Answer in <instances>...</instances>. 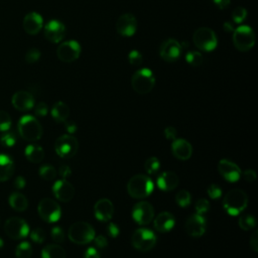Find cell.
Wrapping results in <instances>:
<instances>
[{"mask_svg": "<svg viewBox=\"0 0 258 258\" xmlns=\"http://www.w3.org/2000/svg\"><path fill=\"white\" fill-rule=\"evenodd\" d=\"M40 56H41V54L37 49H36V48L30 49L26 54V62L31 65L35 64L40 59Z\"/></svg>", "mask_w": 258, "mask_h": 258, "instance_id": "b9f144b4", "label": "cell"}, {"mask_svg": "<svg viewBox=\"0 0 258 258\" xmlns=\"http://www.w3.org/2000/svg\"><path fill=\"white\" fill-rule=\"evenodd\" d=\"M37 211L40 218L48 223L58 222L62 215L60 205L55 200L49 198L42 199L39 202Z\"/></svg>", "mask_w": 258, "mask_h": 258, "instance_id": "30bf717a", "label": "cell"}, {"mask_svg": "<svg viewBox=\"0 0 258 258\" xmlns=\"http://www.w3.org/2000/svg\"><path fill=\"white\" fill-rule=\"evenodd\" d=\"M180 179L174 172H163L157 178V185L163 192H172L179 185Z\"/></svg>", "mask_w": 258, "mask_h": 258, "instance_id": "cb8c5ba5", "label": "cell"}, {"mask_svg": "<svg viewBox=\"0 0 258 258\" xmlns=\"http://www.w3.org/2000/svg\"><path fill=\"white\" fill-rule=\"evenodd\" d=\"M53 193L57 200L67 203L71 201L75 196V187L66 180L57 181L53 185Z\"/></svg>", "mask_w": 258, "mask_h": 258, "instance_id": "d6986e66", "label": "cell"}, {"mask_svg": "<svg viewBox=\"0 0 258 258\" xmlns=\"http://www.w3.org/2000/svg\"><path fill=\"white\" fill-rule=\"evenodd\" d=\"M256 225V220L252 215H242L239 218V227L244 231L252 230Z\"/></svg>", "mask_w": 258, "mask_h": 258, "instance_id": "d590c367", "label": "cell"}, {"mask_svg": "<svg viewBox=\"0 0 258 258\" xmlns=\"http://www.w3.org/2000/svg\"><path fill=\"white\" fill-rule=\"evenodd\" d=\"M132 218L138 225H148L154 218V209L148 202H138L132 209Z\"/></svg>", "mask_w": 258, "mask_h": 258, "instance_id": "4fadbf2b", "label": "cell"}, {"mask_svg": "<svg viewBox=\"0 0 258 258\" xmlns=\"http://www.w3.org/2000/svg\"><path fill=\"white\" fill-rule=\"evenodd\" d=\"M84 258H100V254L96 248L90 247L86 250L84 254Z\"/></svg>", "mask_w": 258, "mask_h": 258, "instance_id": "f5cc1de1", "label": "cell"}, {"mask_svg": "<svg viewBox=\"0 0 258 258\" xmlns=\"http://www.w3.org/2000/svg\"><path fill=\"white\" fill-rule=\"evenodd\" d=\"M68 237L75 244L85 245L93 241L95 230L87 222H76L68 231Z\"/></svg>", "mask_w": 258, "mask_h": 258, "instance_id": "5b68a950", "label": "cell"}, {"mask_svg": "<svg viewBox=\"0 0 258 258\" xmlns=\"http://www.w3.org/2000/svg\"><path fill=\"white\" fill-rule=\"evenodd\" d=\"M116 31L124 37H130L137 31V20L132 13H124L116 21Z\"/></svg>", "mask_w": 258, "mask_h": 258, "instance_id": "9a60e30c", "label": "cell"}, {"mask_svg": "<svg viewBox=\"0 0 258 258\" xmlns=\"http://www.w3.org/2000/svg\"><path fill=\"white\" fill-rule=\"evenodd\" d=\"M249 244H250V248L254 252H258V232L256 230H254L252 233Z\"/></svg>", "mask_w": 258, "mask_h": 258, "instance_id": "681fc988", "label": "cell"}, {"mask_svg": "<svg viewBox=\"0 0 258 258\" xmlns=\"http://www.w3.org/2000/svg\"><path fill=\"white\" fill-rule=\"evenodd\" d=\"M219 174L229 183H236L240 180L242 173L240 168L229 159H221L218 163Z\"/></svg>", "mask_w": 258, "mask_h": 258, "instance_id": "2e32d148", "label": "cell"}, {"mask_svg": "<svg viewBox=\"0 0 258 258\" xmlns=\"http://www.w3.org/2000/svg\"><path fill=\"white\" fill-rule=\"evenodd\" d=\"M52 239L57 243H62L65 241V233L61 227H54L51 232Z\"/></svg>", "mask_w": 258, "mask_h": 258, "instance_id": "f6af8a7d", "label": "cell"}, {"mask_svg": "<svg viewBox=\"0 0 258 258\" xmlns=\"http://www.w3.org/2000/svg\"><path fill=\"white\" fill-rule=\"evenodd\" d=\"M193 42L196 48L203 52H213L218 45V38L213 30L199 28L193 35Z\"/></svg>", "mask_w": 258, "mask_h": 258, "instance_id": "52a82bcc", "label": "cell"}, {"mask_svg": "<svg viewBox=\"0 0 258 258\" xmlns=\"http://www.w3.org/2000/svg\"><path fill=\"white\" fill-rule=\"evenodd\" d=\"M185 61L192 67H200L203 64V56L197 51H189L185 54Z\"/></svg>", "mask_w": 258, "mask_h": 258, "instance_id": "836d02e7", "label": "cell"}, {"mask_svg": "<svg viewBox=\"0 0 258 258\" xmlns=\"http://www.w3.org/2000/svg\"><path fill=\"white\" fill-rule=\"evenodd\" d=\"M154 184L151 179L146 175H136L127 184V192L133 199L142 200L151 195Z\"/></svg>", "mask_w": 258, "mask_h": 258, "instance_id": "6da1fadb", "label": "cell"}, {"mask_svg": "<svg viewBox=\"0 0 258 258\" xmlns=\"http://www.w3.org/2000/svg\"><path fill=\"white\" fill-rule=\"evenodd\" d=\"M11 127L10 115L5 111H0V131H7Z\"/></svg>", "mask_w": 258, "mask_h": 258, "instance_id": "f35d334b", "label": "cell"}, {"mask_svg": "<svg viewBox=\"0 0 258 258\" xmlns=\"http://www.w3.org/2000/svg\"><path fill=\"white\" fill-rule=\"evenodd\" d=\"M128 62L132 66H140L144 62L143 55L140 54L138 51L133 50L128 54Z\"/></svg>", "mask_w": 258, "mask_h": 258, "instance_id": "ee69618b", "label": "cell"}, {"mask_svg": "<svg viewBox=\"0 0 258 258\" xmlns=\"http://www.w3.org/2000/svg\"><path fill=\"white\" fill-rule=\"evenodd\" d=\"M145 169L147 174L149 175H155L160 169V161L157 157L151 156L148 157L145 163Z\"/></svg>", "mask_w": 258, "mask_h": 258, "instance_id": "d6a6232c", "label": "cell"}, {"mask_svg": "<svg viewBox=\"0 0 258 258\" xmlns=\"http://www.w3.org/2000/svg\"><path fill=\"white\" fill-rule=\"evenodd\" d=\"M223 29H224V31H225L226 33H233V31L235 30V28H234L233 22H230V21L224 23Z\"/></svg>", "mask_w": 258, "mask_h": 258, "instance_id": "680465c9", "label": "cell"}, {"mask_svg": "<svg viewBox=\"0 0 258 258\" xmlns=\"http://www.w3.org/2000/svg\"><path fill=\"white\" fill-rule=\"evenodd\" d=\"M11 103L18 111H30L35 107V98L28 91H18L12 96Z\"/></svg>", "mask_w": 258, "mask_h": 258, "instance_id": "ffe728a7", "label": "cell"}, {"mask_svg": "<svg viewBox=\"0 0 258 258\" xmlns=\"http://www.w3.org/2000/svg\"><path fill=\"white\" fill-rule=\"evenodd\" d=\"M9 205L17 212H23L29 207V201L25 195L20 193H13L9 197Z\"/></svg>", "mask_w": 258, "mask_h": 258, "instance_id": "83f0119b", "label": "cell"}, {"mask_svg": "<svg viewBox=\"0 0 258 258\" xmlns=\"http://www.w3.org/2000/svg\"><path fill=\"white\" fill-rule=\"evenodd\" d=\"M215 6L221 10L228 8L231 4V0H213Z\"/></svg>", "mask_w": 258, "mask_h": 258, "instance_id": "816d5d0a", "label": "cell"}, {"mask_svg": "<svg viewBox=\"0 0 258 258\" xmlns=\"http://www.w3.org/2000/svg\"><path fill=\"white\" fill-rule=\"evenodd\" d=\"M195 209H196L198 214L204 215L210 210V203L207 199H200L196 202Z\"/></svg>", "mask_w": 258, "mask_h": 258, "instance_id": "ab89813d", "label": "cell"}, {"mask_svg": "<svg viewBox=\"0 0 258 258\" xmlns=\"http://www.w3.org/2000/svg\"><path fill=\"white\" fill-rule=\"evenodd\" d=\"M233 44L242 53L249 52L255 44V34L252 28L248 26H239L233 31Z\"/></svg>", "mask_w": 258, "mask_h": 258, "instance_id": "8992f818", "label": "cell"}, {"mask_svg": "<svg viewBox=\"0 0 258 258\" xmlns=\"http://www.w3.org/2000/svg\"><path fill=\"white\" fill-rule=\"evenodd\" d=\"M183 53V45L180 41L174 38H169L163 41L159 49L160 58L168 63L177 62Z\"/></svg>", "mask_w": 258, "mask_h": 258, "instance_id": "5bb4252c", "label": "cell"}, {"mask_svg": "<svg viewBox=\"0 0 258 258\" xmlns=\"http://www.w3.org/2000/svg\"><path fill=\"white\" fill-rule=\"evenodd\" d=\"M39 176L45 181H53L57 177V171L52 165H43L39 168Z\"/></svg>", "mask_w": 258, "mask_h": 258, "instance_id": "e575fe53", "label": "cell"}, {"mask_svg": "<svg viewBox=\"0 0 258 258\" xmlns=\"http://www.w3.org/2000/svg\"><path fill=\"white\" fill-rule=\"evenodd\" d=\"M6 235L14 240L26 238L30 233V226L28 223L18 217L9 218L4 225Z\"/></svg>", "mask_w": 258, "mask_h": 258, "instance_id": "7c38bea8", "label": "cell"}, {"mask_svg": "<svg viewBox=\"0 0 258 258\" xmlns=\"http://www.w3.org/2000/svg\"><path fill=\"white\" fill-rule=\"evenodd\" d=\"M248 205V197L246 193L240 189L229 191L223 200V208L230 216H237L246 209Z\"/></svg>", "mask_w": 258, "mask_h": 258, "instance_id": "7a4b0ae2", "label": "cell"}, {"mask_svg": "<svg viewBox=\"0 0 258 258\" xmlns=\"http://www.w3.org/2000/svg\"><path fill=\"white\" fill-rule=\"evenodd\" d=\"M176 224V219L174 215L170 212H161L153 220L154 229L161 233L170 232Z\"/></svg>", "mask_w": 258, "mask_h": 258, "instance_id": "d4e9b609", "label": "cell"}, {"mask_svg": "<svg viewBox=\"0 0 258 258\" xmlns=\"http://www.w3.org/2000/svg\"><path fill=\"white\" fill-rule=\"evenodd\" d=\"M14 173V162L6 154L0 153V182L8 181Z\"/></svg>", "mask_w": 258, "mask_h": 258, "instance_id": "484cf974", "label": "cell"}, {"mask_svg": "<svg viewBox=\"0 0 258 258\" xmlns=\"http://www.w3.org/2000/svg\"><path fill=\"white\" fill-rule=\"evenodd\" d=\"M42 258H66L65 249L58 244L46 245L41 251Z\"/></svg>", "mask_w": 258, "mask_h": 258, "instance_id": "f546056e", "label": "cell"}, {"mask_svg": "<svg viewBox=\"0 0 258 258\" xmlns=\"http://www.w3.org/2000/svg\"><path fill=\"white\" fill-rule=\"evenodd\" d=\"M33 254V247L29 242H21L15 249L17 258H31Z\"/></svg>", "mask_w": 258, "mask_h": 258, "instance_id": "4dcf8cb0", "label": "cell"}, {"mask_svg": "<svg viewBox=\"0 0 258 258\" xmlns=\"http://www.w3.org/2000/svg\"><path fill=\"white\" fill-rule=\"evenodd\" d=\"M132 246L143 252L151 250L156 244V235L153 231L147 228L137 229L131 237Z\"/></svg>", "mask_w": 258, "mask_h": 258, "instance_id": "ba28073f", "label": "cell"}, {"mask_svg": "<svg viewBox=\"0 0 258 258\" xmlns=\"http://www.w3.org/2000/svg\"><path fill=\"white\" fill-rule=\"evenodd\" d=\"M94 214L95 217L102 222L111 220L114 214V206L109 199H100L94 206Z\"/></svg>", "mask_w": 258, "mask_h": 258, "instance_id": "603a6c76", "label": "cell"}, {"mask_svg": "<svg viewBox=\"0 0 258 258\" xmlns=\"http://www.w3.org/2000/svg\"><path fill=\"white\" fill-rule=\"evenodd\" d=\"M65 128L68 131V133L72 135L77 131V125L74 121H65Z\"/></svg>", "mask_w": 258, "mask_h": 258, "instance_id": "6f0895ef", "label": "cell"}, {"mask_svg": "<svg viewBox=\"0 0 258 258\" xmlns=\"http://www.w3.org/2000/svg\"><path fill=\"white\" fill-rule=\"evenodd\" d=\"M3 245H4V242H3V240L1 238H0V249L3 247Z\"/></svg>", "mask_w": 258, "mask_h": 258, "instance_id": "91938a15", "label": "cell"}, {"mask_svg": "<svg viewBox=\"0 0 258 258\" xmlns=\"http://www.w3.org/2000/svg\"><path fill=\"white\" fill-rule=\"evenodd\" d=\"M177 135H178V131L175 127L173 126H169L165 129V136L167 139L169 140H175L177 138Z\"/></svg>", "mask_w": 258, "mask_h": 258, "instance_id": "f907efd6", "label": "cell"}, {"mask_svg": "<svg viewBox=\"0 0 258 258\" xmlns=\"http://www.w3.org/2000/svg\"><path fill=\"white\" fill-rule=\"evenodd\" d=\"M59 174H60V176H61L64 180H66L67 178H69L70 176H71L72 170H71V168H70L69 166H62V167H60V169H59Z\"/></svg>", "mask_w": 258, "mask_h": 258, "instance_id": "db71d44e", "label": "cell"}, {"mask_svg": "<svg viewBox=\"0 0 258 258\" xmlns=\"http://www.w3.org/2000/svg\"><path fill=\"white\" fill-rule=\"evenodd\" d=\"M65 36L66 27L60 20L52 19L44 26V37L46 39L53 43L61 42Z\"/></svg>", "mask_w": 258, "mask_h": 258, "instance_id": "ac0fdd59", "label": "cell"}, {"mask_svg": "<svg viewBox=\"0 0 258 258\" xmlns=\"http://www.w3.org/2000/svg\"><path fill=\"white\" fill-rule=\"evenodd\" d=\"M22 26L23 30L26 31L27 34L31 36H36L41 31L43 27V19L39 13L35 11L30 12L23 18Z\"/></svg>", "mask_w": 258, "mask_h": 258, "instance_id": "7402d4cb", "label": "cell"}, {"mask_svg": "<svg viewBox=\"0 0 258 258\" xmlns=\"http://www.w3.org/2000/svg\"><path fill=\"white\" fill-rule=\"evenodd\" d=\"M256 173L253 170H246L243 173V178L248 183H253L256 180Z\"/></svg>", "mask_w": 258, "mask_h": 258, "instance_id": "11a10c76", "label": "cell"}, {"mask_svg": "<svg viewBox=\"0 0 258 258\" xmlns=\"http://www.w3.org/2000/svg\"><path fill=\"white\" fill-rule=\"evenodd\" d=\"M69 115H70V108L65 102L59 101L52 108V116L57 122L67 121Z\"/></svg>", "mask_w": 258, "mask_h": 258, "instance_id": "4316f807", "label": "cell"}, {"mask_svg": "<svg viewBox=\"0 0 258 258\" xmlns=\"http://www.w3.org/2000/svg\"><path fill=\"white\" fill-rule=\"evenodd\" d=\"M81 51V44L75 39H70L58 46L57 56L63 63H73L79 59Z\"/></svg>", "mask_w": 258, "mask_h": 258, "instance_id": "8fae6325", "label": "cell"}, {"mask_svg": "<svg viewBox=\"0 0 258 258\" xmlns=\"http://www.w3.org/2000/svg\"><path fill=\"white\" fill-rule=\"evenodd\" d=\"M172 152L180 160L190 159L193 154V147L185 139L176 138L172 144Z\"/></svg>", "mask_w": 258, "mask_h": 258, "instance_id": "44dd1931", "label": "cell"}, {"mask_svg": "<svg viewBox=\"0 0 258 258\" xmlns=\"http://www.w3.org/2000/svg\"><path fill=\"white\" fill-rule=\"evenodd\" d=\"M0 142L1 145L5 147H11L15 145L16 143V135L13 131H4V133L0 137Z\"/></svg>", "mask_w": 258, "mask_h": 258, "instance_id": "8d00e7d4", "label": "cell"}, {"mask_svg": "<svg viewBox=\"0 0 258 258\" xmlns=\"http://www.w3.org/2000/svg\"><path fill=\"white\" fill-rule=\"evenodd\" d=\"M94 243H95V246L99 249L106 248L108 246V240L103 236V235H98L97 237H94Z\"/></svg>", "mask_w": 258, "mask_h": 258, "instance_id": "c3c4849f", "label": "cell"}, {"mask_svg": "<svg viewBox=\"0 0 258 258\" xmlns=\"http://www.w3.org/2000/svg\"><path fill=\"white\" fill-rule=\"evenodd\" d=\"M154 85L155 77L151 70L147 68L137 70L131 78V86L133 90L140 95L148 94L154 88Z\"/></svg>", "mask_w": 258, "mask_h": 258, "instance_id": "277c9868", "label": "cell"}, {"mask_svg": "<svg viewBox=\"0 0 258 258\" xmlns=\"http://www.w3.org/2000/svg\"><path fill=\"white\" fill-rule=\"evenodd\" d=\"M119 233H120V229L116 224H114V223H109L108 224V226H107V234L110 237L116 238L117 236L119 235Z\"/></svg>", "mask_w": 258, "mask_h": 258, "instance_id": "7dc6e473", "label": "cell"}, {"mask_svg": "<svg viewBox=\"0 0 258 258\" xmlns=\"http://www.w3.org/2000/svg\"><path fill=\"white\" fill-rule=\"evenodd\" d=\"M26 184H27L26 180H25V178H22V177H17L15 179L14 183H13L14 187H15V189H17V190H22L23 187L26 186Z\"/></svg>", "mask_w": 258, "mask_h": 258, "instance_id": "9f6ffc18", "label": "cell"}, {"mask_svg": "<svg viewBox=\"0 0 258 258\" xmlns=\"http://www.w3.org/2000/svg\"><path fill=\"white\" fill-rule=\"evenodd\" d=\"M55 149L60 157L70 158L77 153L79 149V143L77 138L72 134H65L57 139Z\"/></svg>", "mask_w": 258, "mask_h": 258, "instance_id": "9c48e42d", "label": "cell"}, {"mask_svg": "<svg viewBox=\"0 0 258 258\" xmlns=\"http://www.w3.org/2000/svg\"><path fill=\"white\" fill-rule=\"evenodd\" d=\"M207 194L212 200H217V199L221 198L222 190H221V187L218 184H212L209 185L208 190H207Z\"/></svg>", "mask_w": 258, "mask_h": 258, "instance_id": "60d3db41", "label": "cell"}, {"mask_svg": "<svg viewBox=\"0 0 258 258\" xmlns=\"http://www.w3.org/2000/svg\"><path fill=\"white\" fill-rule=\"evenodd\" d=\"M35 112H36V114H37V116H39V117H44L46 114H48V112H49V107H48V105H46L45 103L39 102V103L36 106Z\"/></svg>", "mask_w": 258, "mask_h": 258, "instance_id": "bcb514c9", "label": "cell"}, {"mask_svg": "<svg viewBox=\"0 0 258 258\" xmlns=\"http://www.w3.org/2000/svg\"><path fill=\"white\" fill-rule=\"evenodd\" d=\"M176 202L182 208L189 207L192 203V197L190 192H187L186 190H181L180 192H178L176 196Z\"/></svg>", "mask_w": 258, "mask_h": 258, "instance_id": "1f68e13d", "label": "cell"}, {"mask_svg": "<svg viewBox=\"0 0 258 258\" xmlns=\"http://www.w3.org/2000/svg\"><path fill=\"white\" fill-rule=\"evenodd\" d=\"M45 232L41 228H36L31 233V238L36 243H42L45 240Z\"/></svg>", "mask_w": 258, "mask_h": 258, "instance_id": "7bdbcfd3", "label": "cell"}, {"mask_svg": "<svg viewBox=\"0 0 258 258\" xmlns=\"http://www.w3.org/2000/svg\"><path fill=\"white\" fill-rule=\"evenodd\" d=\"M247 16V10L244 7H236L232 12V20L236 25H240L242 23Z\"/></svg>", "mask_w": 258, "mask_h": 258, "instance_id": "74e56055", "label": "cell"}, {"mask_svg": "<svg viewBox=\"0 0 258 258\" xmlns=\"http://www.w3.org/2000/svg\"><path fill=\"white\" fill-rule=\"evenodd\" d=\"M207 228L206 219L203 215L193 214L187 218L185 222V231L191 237L198 238L203 236Z\"/></svg>", "mask_w": 258, "mask_h": 258, "instance_id": "e0dca14e", "label": "cell"}, {"mask_svg": "<svg viewBox=\"0 0 258 258\" xmlns=\"http://www.w3.org/2000/svg\"><path fill=\"white\" fill-rule=\"evenodd\" d=\"M18 133L27 142H37L42 135V127L36 117L26 115L18 121Z\"/></svg>", "mask_w": 258, "mask_h": 258, "instance_id": "3957f363", "label": "cell"}, {"mask_svg": "<svg viewBox=\"0 0 258 258\" xmlns=\"http://www.w3.org/2000/svg\"><path fill=\"white\" fill-rule=\"evenodd\" d=\"M26 157L33 163H39L44 158V151L41 147L31 145L26 148Z\"/></svg>", "mask_w": 258, "mask_h": 258, "instance_id": "f1b7e54d", "label": "cell"}]
</instances>
